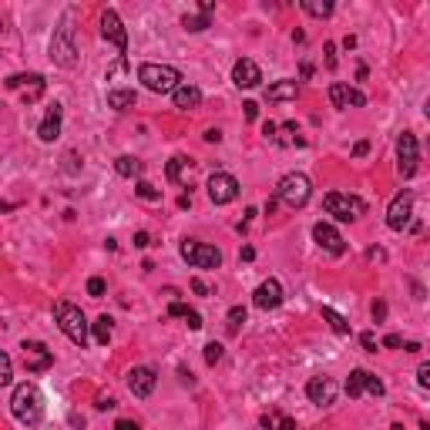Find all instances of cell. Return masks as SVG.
<instances>
[{"label":"cell","mask_w":430,"mask_h":430,"mask_svg":"<svg viewBox=\"0 0 430 430\" xmlns=\"http://www.w3.org/2000/svg\"><path fill=\"white\" fill-rule=\"evenodd\" d=\"M10 413H14V420H21L24 427H37L41 417H44V397H41V390H37L34 383L14 387V393H10Z\"/></svg>","instance_id":"cell-1"},{"label":"cell","mask_w":430,"mask_h":430,"mask_svg":"<svg viewBox=\"0 0 430 430\" xmlns=\"http://www.w3.org/2000/svg\"><path fill=\"white\" fill-rule=\"evenodd\" d=\"M138 81L155 91V95H175L178 88H182V75H178V68L172 64H141L138 68Z\"/></svg>","instance_id":"cell-2"},{"label":"cell","mask_w":430,"mask_h":430,"mask_svg":"<svg viewBox=\"0 0 430 430\" xmlns=\"http://www.w3.org/2000/svg\"><path fill=\"white\" fill-rule=\"evenodd\" d=\"M54 316H57V326H61V333L75 343V346H88V320H84V313L77 309L75 303H57L54 306Z\"/></svg>","instance_id":"cell-3"},{"label":"cell","mask_w":430,"mask_h":430,"mask_svg":"<svg viewBox=\"0 0 430 430\" xmlns=\"http://www.w3.org/2000/svg\"><path fill=\"white\" fill-rule=\"evenodd\" d=\"M309 195H313V182H309L303 172H289V175L279 178L276 199L282 205H289V208H303V205L309 202Z\"/></svg>","instance_id":"cell-4"},{"label":"cell","mask_w":430,"mask_h":430,"mask_svg":"<svg viewBox=\"0 0 430 430\" xmlns=\"http://www.w3.org/2000/svg\"><path fill=\"white\" fill-rule=\"evenodd\" d=\"M51 61L57 68H75L77 64V48H75V27H71V17H64L61 27L54 30L51 37Z\"/></svg>","instance_id":"cell-5"},{"label":"cell","mask_w":430,"mask_h":430,"mask_svg":"<svg viewBox=\"0 0 430 430\" xmlns=\"http://www.w3.org/2000/svg\"><path fill=\"white\" fill-rule=\"evenodd\" d=\"M178 253H182V259H185L188 266H195V269H219V266H222V253H219L215 246H208V242L185 239Z\"/></svg>","instance_id":"cell-6"},{"label":"cell","mask_w":430,"mask_h":430,"mask_svg":"<svg viewBox=\"0 0 430 430\" xmlns=\"http://www.w3.org/2000/svg\"><path fill=\"white\" fill-rule=\"evenodd\" d=\"M323 205H326L329 215L340 219V222H356V219L367 212V202H363V199H356V195H343V192H329L326 199H323Z\"/></svg>","instance_id":"cell-7"},{"label":"cell","mask_w":430,"mask_h":430,"mask_svg":"<svg viewBox=\"0 0 430 430\" xmlns=\"http://www.w3.org/2000/svg\"><path fill=\"white\" fill-rule=\"evenodd\" d=\"M417 165H420L417 138H413V131H404L397 138V172H400V178H413L417 175Z\"/></svg>","instance_id":"cell-8"},{"label":"cell","mask_w":430,"mask_h":430,"mask_svg":"<svg viewBox=\"0 0 430 430\" xmlns=\"http://www.w3.org/2000/svg\"><path fill=\"white\" fill-rule=\"evenodd\" d=\"M205 188H208V199L215 205H228L239 199V182H235V175H228V172H212Z\"/></svg>","instance_id":"cell-9"},{"label":"cell","mask_w":430,"mask_h":430,"mask_svg":"<svg viewBox=\"0 0 430 430\" xmlns=\"http://www.w3.org/2000/svg\"><path fill=\"white\" fill-rule=\"evenodd\" d=\"M410 215H413V192H400L393 202H390V208H387V226L393 228V232H404L407 226H410Z\"/></svg>","instance_id":"cell-10"},{"label":"cell","mask_w":430,"mask_h":430,"mask_svg":"<svg viewBox=\"0 0 430 430\" xmlns=\"http://www.w3.org/2000/svg\"><path fill=\"white\" fill-rule=\"evenodd\" d=\"M346 393H350V400H356L360 393H373V397H383L387 393V387H383V380L373 377L370 370H353L350 380H346Z\"/></svg>","instance_id":"cell-11"},{"label":"cell","mask_w":430,"mask_h":430,"mask_svg":"<svg viewBox=\"0 0 430 430\" xmlns=\"http://www.w3.org/2000/svg\"><path fill=\"white\" fill-rule=\"evenodd\" d=\"M21 350H24L27 373H44V370L54 363V353L44 346V343H37V340H24V343H21Z\"/></svg>","instance_id":"cell-12"},{"label":"cell","mask_w":430,"mask_h":430,"mask_svg":"<svg viewBox=\"0 0 430 430\" xmlns=\"http://www.w3.org/2000/svg\"><path fill=\"white\" fill-rule=\"evenodd\" d=\"M336 393H340V387H336V380L333 377H309V383H306V397H309V404L329 407L333 400H336Z\"/></svg>","instance_id":"cell-13"},{"label":"cell","mask_w":430,"mask_h":430,"mask_svg":"<svg viewBox=\"0 0 430 430\" xmlns=\"http://www.w3.org/2000/svg\"><path fill=\"white\" fill-rule=\"evenodd\" d=\"M101 34H104V41H111V44L118 48V54L125 57V54H128V34H125L121 17H118L115 10H104V14H101Z\"/></svg>","instance_id":"cell-14"},{"label":"cell","mask_w":430,"mask_h":430,"mask_svg":"<svg viewBox=\"0 0 430 430\" xmlns=\"http://www.w3.org/2000/svg\"><path fill=\"white\" fill-rule=\"evenodd\" d=\"M313 239H316V246H320L323 253H329V255H343V253H346L343 235L329 226V222H316V226H313Z\"/></svg>","instance_id":"cell-15"},{"label":"cell","mask_w":430,"mask_h":430,"mask_svg":"<svg viewBox=\"0 0 430 430\" xmlns=\"http://www.w3.org/2000/svg\"><path fill=\"white\" fill-rule=\"evenodd\" d=\"M155 383H158V373H155V367H135L131 373H128V390L135 393V397H152Z\"/></svg>","instance_id":"cell-16"},{"label":"cell","mask_w":430,"mask_h":430,"mask_svg":"<svg viewBox=\"0 0 430 430\" xmlns=\"http://www.w3.org/2000/svg\"><path fill=\"white\" fill-rule=\"evenodd\" d=\"M329 101H333V108H363L367 98H363V91L336 81V84H329Z\"/></svg>","instance_id":"cell-17"},{"label":"cell","mask_w":430,"mask_h":430,"mask_svg":"<svg viewBox=\"0 0 430 430\" xmlns=\"http://www.w3.org/2000/svg\"><path fill=\"white\" fill-rule=\"evenodd\" d=\"M253 303L259 309H276L282 303V286H279V279H266V282H259L253 293Z\"/></svg>","instance_id":"cell-18"},{"label":"cell","mask_w":430,"mask_h":430,"mask_svg":"<svg viewBox=\"0 0 430 430\" xmlns=\"http://www.w3.org/2000/svg\"><path fill=\"white\" fill-rule=\"evenodd\" d=\"M232 81H235V88H255L259 81H262V71H259V64L249 61V57H239L235 61V68H232Z\"/></svg>","instance_id":"cell-19"},{"label":"cell","mask_w":430,"mask_h":430,"mask_svg":"<svg viewBox=\"0 0 430 430\" xmlns=\"http://www.w3.org/2000/svg\"><path fill=\"white\" fill-rule=\"evenodd\" d=\"M61 118H64V108H61V104H51L48 115H44V121L37 125V138L48 141V145L57 141V138H61Z\"/></svg>","instance_id":"cell-20"},{"label":"cell","mask_w":430,"mask_h":430,"mask_svg":"<svg viewBox=\"0 0 430 430\" xmlns=\"http://www.w3.org/2000/svg\"><path fill=\"white\" fill-rule=\"evenodd\" d=\"M296 95H300V84L296 81H276V84H269L266 88V101H296Z\"/></svg>","instance_id":"cell-21"},{"label":"cell","mask_w":430,"mask_h":430,"mask_svg":"<svg viewBox=\"0 0 430 430\" xmlns=\"http://www.w3.org/2000/svg\"><path fill=\"white\" fill-rule=\"evenodd\" d=\"M172 101H175V108H182V111H192V108L202 104V91H199L195 84H182L175 95H172Z\"/></svg>","instance_id":"cell-22"},{"label":"cell","mask_w":430,"mask_h":430,"mask_svg":"<svg viewBox=\"0 0 430 430\" xmlns=\"http://www.w3.org/2000/svg\"><path fill=\"white\" fill-rule=\"evenodd\" d=\"M115 172H118L121 178H135V175L145 172V165H141L135 155H118V158H115Z\"/></svg>","instance_id":"cell-23"},{"label":"cell","mask_w":430,"mask_h":430,"mask_svg":"<svg viewBox=\"0 0 430 430\" xmlns=\"http://www.w3.org/2000/svg\"><path fill=\"white\" fill-rule=\"evenodd\" d=\"M135 104V91H128V88H115V91H108V108H115V111H125Z\"/></svg>","instance_id":"cell-24"},{"label":"cell","mask_w":430,"mask_h":430,"mask_svg":"<svg viewBox=\"0 0 430 430\" xmlns=\"http://www.w3.org/2000/svg\"><path fill=\"white\" fill-rule=\"evenodd\" d=\"M300 7L309 17H329L333 14V0H300Z\"/></svg>","instance_id":"cell-25"},{"label":"cell","mask_w":430,"mask_h":430,"mask_svg":"<svg viewBox=\"0 0 430 430\" xmlns=\"http://www.w3.org/2000/svg\"><path fill=\"white\" fill-rule=\"evenodd\" d=\"M111 323H115L111 316H98V320L91 323V329H95V340H98L101 346H108V343H111V329H115Z\"/></svg>","instance_id":"cell-26"},{"label":"cell","mask_w":430,"mask_h":430,"mask_svg":"<svg viewBox=\"0 0 430 430\" xmlns=\"http://www.w3.org/2000/svg\"><path fill=\"white\" fill-rule=\"evenodd\" d=\"M323 320H326L329 329H333V333H340V336H346V333H350V323H346V320H343L333 306H323Z\"/></svg>","instance_id":"cell-27"},{"label":"cell","mask_w":430,"mask_h":430,"mask_svg":"<svg viewBox=\"0 0 430 430\" xmlns=\"http://www.w3.org/2000/svg\"><path fill=\"white\" fill-rule=\"evenodd\" d=\"M262 427H269V430H296V420H293V417H282V413H266V417H262Z\"/></svg>","instance_id":"cell-28"},{"label":"cell","mask_w":430,"mask_h":430,"mask_svg":"<svg viewBox=\"0 0 430 430\" xmlns=\"http://www.w3.org/2000/svg\"><path fill=\"white\" fill-rule=\"evenodd\" d=\"M185 168H188V158H185V155H175V158H172V162H168V168H165V175H168V182H182V178H185Z\"/></svg>","instance_id":"cell-29"},{"label":"cell","mask_w":430,"mask_h":430,"mask_svg":"<svg viewBox=\"0 0 430 430\" xmlns=\"http://www.w3.org/2000/svg\"><path fill=\"white\" fill-rule=\"evenodd\" d=\"M182 27L192 30V34H199V30L208 27V14H185V17H182Z\"/></svg>","instance_id":"cell-30"},{"label":"cell","mask_w":430,"mask_h":430,"mask_svg":"<svg viewBox=\"0 0 430 430\" xmlns=\"http://www.w3.org/2000/svg\"><path fill=\"white\" fill-rule=\"evenodd\" d=\"M242 323H246V306H232V309H228V316H226L228 333H239Z\"/></svg>","instance_id":"cell-31"},{"label":"cell","mask_w":430,"mask_h":430,"mask_svg":"<svg viewBox=\"0 0 430 430\" xmlns=\"http://www.w3.org/2000/svg\"><path fill=\"white\" fill-rule=\"evenodd\" d=\"M135 195L145 199V202H158V199H162V192L155 188L152 182H138V185H135Z\"/></svg>","instance_id":"cell-32"},{"label":"cell","mask_w":430,"mask_h":430,"mask_svg":"<svg viewBox=\"0 0 430 430\" xmlns=\"http://www.w3.org/2000/svg\"><path fill=\"white\" fill-rule=\"evenodd\" d=\"M282 135H286V138H282V145H306L303 138H300V128H296V121H286V125H282Z\"/></svg>","instance_id":"cell-33"},{"label":"cell","mask_w":430,"mask_h":430,"mask_svg":"<svg viewBox=\"0 0 430 430\" xmlns=\"http://www.w3.org/2000/svg\"><path fill=\"white\" fill-rule=\"evenodd\" d=\"M0 383H3V387L14 383V363H10V356L7 353H0Z\"/></svg>","instance_id":"cell-34"},{"label":"cell","mask_w":430,"mask_h":430,"mask_svg":"<svg viewBox=\"0 0 430 430\" xmlns=\"http://www.w3.org/2000/svg\"><path fill=\"white\" fill-rule=\"evenodd\" d=\"M219 360H222V343H215V340H212V343L205 346V363H208V367H215Z\"/></svg>","instance_id":"cell-35"},{"label":"cell","mask_w":430,"mask_h":430,"mask_svg":"<svg viewBox=\"0 0 430 430\" xmlns=\"http://www.w3.org/2000/svg\"><path fill=\"white\" fill-rule=\"evenodd\" d=\"M104 289H108V286H104V279H101V276H91V279H88V296L101 300V296H104Z\"/></svg>","instance_id":"cell-36"},{"label":"cell","mask_w":430,"mask_h":430,"mask_svg":"<svg viewBox=\"0 0 430 430\" xmlns=\"http://www.w3.org/2000/svg\"><path fill=\"white\" fill-rule=\"evenodd\" d=\"M417 383H420L424 390H430V363H420V367H417Z\"/></svg>","instance_id":"cell-37"},{"label":"cell","mask_w":430,"mask_h":430,"mask_svg":"<svg viewBox=\"0 0 430 430\" xmlns=\"http://www.w3.org/2000/svg\"><path fill=\"white\" fill-rule=\"evenodd\" d=\"M360 343H363V350H367V353H377V336H373V333H363V336H360Z\"/></svg>","instance_id":"cell-38"},{"label":"cell","mask_w":430,"mask_h":430,"mask_svg":"<svg viewBox=\"0 0 430 430\" xmlns=\"http://www.w3.org/2000/svg\"><path fill=\"white\" fill-rule=\"evenodd\" d=\"M168 316H178V320H185V316H188V306L178 303V300H175V303L168 306Z\"/></svg>","instance_id":"cell-39"},{"label":"cell","mask_w":430,"mask_h":430,"mask_svg":"<svg viewBox=\"0 0 430 430\" xmlns=\"http://www.w3.org/2000/svg\"><path fill=\"white\" fill-rule=\"evenodd\" d=\"M152 246V235L148 232H135V249H148Z\"/></svg>","instance_id":"cell-40"},{"label":"cell","mask_w":430,"mask_h":430,"mask_svg":"<svg viewBox=\"0 0 430 430\" xmlns=\"http://www.w3.org/2000/svg\"><path fill=\"white\" fill-rule=\"evenodd\" d=\"M95 407H98V410H111V407H118V404H115V397H111V393H98V404H95Z\"/></svg>","instance_id":"cell-41"},{"label":"cell","mask_w":430,"mask_h":430,"mask_svg":"<svg viewBox=\"0 0 430 430\" xmlns=\"http://www.w3.org/2000/svg\"><path fill=\"white\" fill-rule=\"evenodd\" d=\"M185 323H188V329H202V316H199L195 309H188V316H185Z\"/></svg>","instance_id":"cell-42"},{"label":"cell","mask_w":430,"mask_h":430,"mask_svg":"<svg viewBox=\"0 0 430 430\" xmlns=\"http://www.w3.org/2000/svg\"><path fill=\"white\" fill-rule=\"evenodd\" d=\"M242 108H246V121H255V118H259V104L255 101H246Z\"/></svg>","instance_id":"cell-43"},{"label":"cell","mask_w":430,"mask_h":430,"mask_svg":"<svg viewBox=\"0 0 430 430\" xmlns=\"http://www.w3.org/2000/svg\"><path fill=\"white\" fill-rule=\"evenodd\" d=\"M400 343H404V340H400L397 333H390V336H383V346H387V350H397Z\"/></svg>","instance_id":"cell-44"},{"label":"cell","mask_w":430,"mask_h":430,"mask_svg":"<svg viewBox=\"0 0 430 430\" xmlns=\"http://www.w3.org/2000/svg\"><path fill=\"white\" fill-rule=\"evenodd\" d=\"M383 316H387V303H383V300H377V303H373V320H383Z\"/></svg>","instance_id":"cell-45"},{"label":"cell","mask_w":430,"mask_h":430,"mask_svg":"<svg viewBox=\"0 0 430 430\" xmlns=\"http://www.w3.org/2000/svg\"><path fill=\"white\" fill-rule=\"evenodd\" d=\"M192 293H199V296H208V286H205L202 279H192Z\"/></svg>","instance_id":"cell-46"},{"label":"cell","mask_w":430,"mask_h":430,"mask_svg":"<svg viewBox=\"0 0 430 430\" xmlns=\"http://www.w3.org/2000/svg\"><path fill=\"white\" fill-rule=\"evenodd\" d=\"M326 68H336V44H326Z\"/></svg>","instance_id":"cell-47"},{"label":"cell","mask_w":430,"mask_h":430,"mask_svg":"<svg viewBox=\"0 0 430 430\" xmlns=\"http://www.w3.org/2000/svg\"><path fill=\"white\" fill-rule=\"evenodd\" d=\"M367 152H370V141H356V145H353V155H356V158H363Z\"/></svg>","instance_id":"cell-48"},{"label":"cell","mask_w":430,"mask_h":430,"mask_svg":"<svg viewBox=\"0 0 430 430\" xmlns=\"http://www.w3.org/2000/svg\"><path fill=\"white\" fill-rule=\"evenodd\" d=\"M205 141H212V145H219V141H222V135H219L215 128H208V131H205Z\"/></svg>","instance_id":"cell-49"},{"label":"cell","mask_w":430,"mask_h":430,"mask_svg":"<svg viewBox=\"0 0 430 430\" xmlns=\"http://www.w3.org/2000/svg\"><path fill=\"white\" fill-rule=\"evenodd\" d=\"M115 430H141V427H138L135 420H118V424H115Z\"/></svg>","instance_id":"cell-50"},{"label":"cell","mask_w":430,"mask_h":430,"mask_svg":"<svg viewBox=\"0 0 430 430\" xmlns=\"http://www.w3.org/2000/svg\"><path fill=\"white\" fill-rule=\"evenodd\" d=\"M276 131H279V125H273V121L262 125V135H266V138H276Z\"/></svg>","instance_id":"cell-51"},{"label":"cell","mask_w":430,"mask_h":430,"mask_svg":"<svg viewBox=\"0 0 430 430\" xmlns=\"http://www.w3.org/2000/svg\"><path fill=\"white\" fill-rule=\"evenodd\" d=\"M199 7H202V14H212V10H215V3H212V0H202Z\"/></svg>","instance_id":"cell-52"},{"label":"cell","mask_w":430,"mask_h":430,"mask_svg":"<svg viewBox=\"0 0 430 430\" xmlns=\"http://www.w3.org/2000/svg\"><path fill=\"white\" fill-rule=\"evenodd\" d=\"M242 259H246V262H249V259H255V249H253V246H246V249H242Z\"/></svg>","instance_id":"cell-53"},{"label":"cell","mask_w":430,"mask_h":430,"mask_svg":"<svg viewBox=\"0 0 430 430\" xmlns=\"http://www.w3.org/2000/svg\"><path fill=\"white\" fill-rule=\"evenodd\" d=\"M424 115H427V121H430V98L424 101Z\"/></svg>","instance_id":"cell-54"},{"label":"cell","mask_w":430,"mask_h":430,"mask_svg":"<svg viewBox=\"0 0 430 430\" xmlns=\"http://www.w3.org/2000/svg\"><path fill=\"white\" fill-rule=\"evenodd\" d=\"M420 430H430V424H420Z\"/></svg>","instance_id":"cell-55"}]
</instances>
